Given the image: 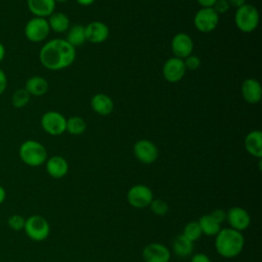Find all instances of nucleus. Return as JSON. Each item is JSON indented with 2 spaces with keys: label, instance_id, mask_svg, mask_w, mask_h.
Wrapping results in <instances>:
<instances>
[{
  "label": "nucleus",
  "instance_id": "nucleus-1",
  "mask_svg": "<svg viewBox=\"0 0 262 262\" xmlns=\"http://www.w3.org/2000/svg\"><path fill=\"white\" fill-rule=\"evenodd\" d=\"M39 59L47 70H63L76 60V48L69 44L66 39H51L41 47Z\"/></svg>",
  "mask_w": 262,
  "mask_h": 262
},
{
  "label": "nucleus",
  "instance_id": "nucleus-2",
  "mask_svg": "<svg viewBox=\"0 0 262 262\" xmlns=\"http://www.w3.org/2000/svg\"><path fill=\"white\" fill-rule=\"evenodd\" d=\"M215 249L217 253L224 258H234L241 254L244 249L245 238L241 231L232 228H221L215 235Z\"/></svg>",
  "mask_w": 262,
  "mask_h": 262
},
{
  "label": "nucleus",
  "instance_id": "nucleus-3",
  "mask_svg": "<svg viewBox=\"0 0 262 262\" xmlns=\"http://www.w3.org/2000/svg\"><path fill=\"white\" fill-rule=\"evenodd\" d=\"M18 156L23 163L30 167H39L45 164L47 160V150L45 146L34 139L25 140L19 148Z\"/></svg>",
  "mask_w": 262,
  "mask_h": 262
},
{
  "label": "nucleus",
  "instance_id": "nucleus-4",
  "mask_svg": "<svg viewBox=\"0 0 262 262\" xmlns=\"http://www.w3.org/2000/svg\"><path fill=\"white\" fill-rule=\"evenodd\" d=\"M234 24L241 32L251 33L255 31L259 25L258 9L254 5L248 3L236 8L234 13Z\"/></svg>",
  "mask_w": 262,
  "mask_h": 262
},
{
  "label": "nucleus",
  "instance_id": "nucleus-5",
  "mask_svg": "<svg viewBox=\"0 0 262 262\" xmlns=\"http://www.w3.org/2000/svg\"><path fill=\"white\" fill-rule=\"evenodd\" d=\"M24 230L30 239L42 242L48 237L50 233V225L43 216L32 215L26 219Z\"/></svg>",
  "mask_w": 262,
  "mask_h": 262
},
{
  "label": "nucleus",
  "instance_id": "nucleus-6",
  "mask_svg": "<svg viewBox=\"0 0 262 262\" xmlns=\"http://www.w3.org/2000/svg\"><path fill=\"white\" fill-rule=\"evenodd\" d=\"M49 32L50 28L47 19L38 16L30 18L24 29L25 37L33 43H39L44 41L48 37Z\"/></svg>",
  "mask_w": 262,
  "mask_h": 262
},
{
  "label": "nucleus",
  "instance_id": "nucleus-7",
  "mask_svg": "<svg viewBox=\"0 0 262 262\" xmlns=\"http://www.w3.org/2000/svg\"><path fill=\"white\" fill-rule=\"evenodd\" d=\"M40 125L49 135L58 136L63 134L67 130V119L59 112L48 111L42 115Z\"/></svg>",
  "mask_w": 262,
  "mask_h": 262
},
{
  "label": "nucleus",
  "instance_id": "nucleus-8",
  "mask_svg": "<svg viewBox=\"0 0 262 262\" xmlns=\"http://www.w3.org/2000/svg\"><path fill=\"white\" fill-rule=\"evenodd\" d=\"M154 200L152 190L144 184H136L129 188L127 192L128 204L136 209H143L149 206Z\"/></svg>",
  "mask_w": 262,
  "mask_h": 262
},
{
  "label": "nucleus",
  "instance_id": "nucleus-9",
  "mask_svg": "<svg viewBox=\"0 0 262 262\" xmlns=\"http://www.w3.org/2000/svg\"><path fill=\"white\" fill-rule=\"evenodd\" d=\"M218 24L219 14L212 7H202L193 16V25L195 29L202 33H210L214 31Z\"/></svg>",
  "mask_w": 262,
  "mask_h": 262
},
{
  "label": "nucleus",
  "instance_id": "nucleus-10",
  "mask_svg": "<svg viewBox=\"0 0 262 262\" xmlns=\"http://www.w3.org/2000/svg\"><path fill=\"white\" fill-rule=\"evenodd\" d=\"M133 152L135 158L142 164H151L159 157L157 145L148 139H139L134 143Z\"/></svg>",
  "mask_w": 262,
  "mask_h": 262
},
{
  "label": "nucleus",
  "instance_id": "nucleus-11",
  "mask_svg": "<svg viewBox=\"0 0 262 262\" xmlns=\"http://www.w3.org/2000/svg\"><path fill=\"white\" fill-rule=\"evenodd\" d=\"M162 73L164 79L170 83L179 82L185 75L186 69L183 59L176 56L169 57L163 64Z\"/></svg>",
  "mask_w": 262,
  "mask_h": 262
},
{
  "label": "nucleus",
  "instance_id": "nucleus-12",
  "mask_svg": "<svg viewBox=\"0 0 262 262\" xmlns=\"http://www.w3.org/2000/svg\"><path fill=\"white\" fill-rule=\"evenodd\" d=\"M171 50L174 56L184 59L188 55L192 54L193 41L191 37L183 32L174 35L171 41Z\"/></svg>",
  "mask_w": 262,
  "mask_h": 262
},
{
  "label": "nucleus",
  "instance_id": "nucleus-13",
  "mask_svg": "<svg viewBox=\"0 0 262 262\" xmlns=\"http://www.w3.org/2000/svg\"><path fill=\"white\" fill-rule=\"evenodd\" d=\"M225 221H227L230 228L242 232L249 227L251 223V217L246 209L235 206L226 211Z\"/></svg>",
  "mask_w": 262,
  "mask_h": 262
},
{
  "label": "nucleus",
  "instance_id": "nucleus-14",
  "mask_svg": "<svg viewBox=\"0 0 262 262\" xmlns=\"http://www.w3.org/2000/svg\"><path fill=\"white\" fill-rule=\"evenodd\" d=\"M142 258L144 262H169L171 252L161 243H151L143 248Z\"/></svg>",
  "mask_w": 262,
  "mask_h": 262
},
{
  "label": "nucleus",
  "instance_id": "nucleus-15",
  "mask_svg": "<svg viewBox=\"0 0 262 262\" xmlns=\"http://www.w3.org/2000/svg\"><path fill=\"white\" fill-rule=\"evenodd\" d=\"M86 41L99 44L104 42L110 36V29L106 24L100 20H93L85 26Z\"/></svg>",
  "mask_w": 262,
  "mask_h": 262
},
{
  "label": "nucleus",
  "instance_id": "nucleus-16",
  "mask_svg": "<svg viewBox=\"0 0 262 262\" xmlns=\"http://www.w3.org/2000/svg\"><path fill=\"white\" fill-rule=\"evenodd\" d=\"M241 92L244 100L250 104L258 103L262 97L261 84L254 78H248L243 82Z\"/></svg>",
  "mask_w": 262,
  "mask_h": 262
},
{
  "label": "nucleus",
  "instance_id": "nucleus-17",
  "mask_svg": "<svg viewBox=\"0 0 262 262\" xmlns=\"http://www.w3.org/2000/svg\"><path fill=\"white\" fill-rule=\"evenodd\" d=\"M45 167L48 175L55 179L64 177L69 172L68 161L61 156H52L47 158Z\"/></svg>",
  "mask_w": 262,
  "mask_h": 262
},
{
  "label": "nucleus",
  "instance_id": "nucleus-18",
  "mask_svg": "<svg viewBox=\"0 0 262 262\" xmlns=\"http://www.w3.org/2000/svg\"><path fill=\"white\" fill-rule=\"evenodd\" d=\"M90 106L99 116H107L113 113L115 104L113 99L104 93H96L91 97Z\"/></svg>",
  "mask_w": 262,
  "mask_h": 262
},
{
  "label": "nucleus",
  "instance_id": "nucleus-19",
  "mask_svg": "<svg viewBox=\"0 0 262 262\" xmlns=\"http://www.w3.org/2000/svg\"><path fill=\"white\" fill-rule=\"evenodd\" d=\"M55 0H27L30 12L34 16L48 17L55 10Z\"/></svg>",
  "mask_w": 262,
  "mask_h": 262
},
{
  "label": "nucleus",
  "instance_id": "nucleus-20",
  "mask_svg": "<svg viewBox=\"0 0 262 262\" xmlns=\"http://www.w3.org/2000/svg\"><path fill=\"white\" fill-rule=\"evenodd\" d=\"M246 150L253 157L261 159L262 157V132L260 130H253L249 132L244 141Z\"/></svg>",
  "mask_w": 262,
  "mask_h": 262
},
{
  "label": "nucleus",
  "instance_id": "nucleus-21",
  "mask_svg": "<svg viewBox=\"0 0 262 262\" xmlns=\"http://www.w3.org/2000/svg\"><path fill=\"white\" fill-rule=\"evenodd\" d=\"M24 88L31 96H43L48 91L49 85L47 80L42 76H32L26 81Z\"/></svg>",
  "mask_w": 262,
  "mask_h": 262
},
{
  "label": "nucleus",
  "instance_id": "nucleus-22",
  "mask_svg": "<svg viewBox=\"0 0 262 262\" xmlns=\"http://www.w3.org/2000/svg\"><path fill=\"white\" fill-rule=\"evenodd\" d=\"M172 250L177 257L186 258L193 252V243L187 239L183 234H178L172 243Z\"/></svg>",
  "mask_w": 262,
  "mask_h": 262
},
{
  "label": "nucleus",
  "instance_id": "nucleus-23",
  "mask_svg": "<svg viewBox=\"0 0 262 262\" xmlns=\"http://www.w3.org/2000/svg\"><path fill=\"white\" fill-rule=\"evenodd\" d=\"M48 25L50 30L55 33H64L69 30L70 26V18L69 16L60 11H54L48 16Z\"/></svg>",
  "mask_w": 262,
  "mask_h": 262
},
{
  "label": "nucleus",
  "instance_id": "nucleus-24",
  "mask_svg": "<svg viewBox=\"0 0 262 262\" xmlns=\"http://www.w3.org/2000/svg\"><path fill=\"white\" fill-rule=\"evenodd\" d=\"M66 41L75 48L82 46L86 42L85 26L74 25L70 27L69 30L67 31Z\"/></svg>",
  "mask_w": 262,
  "mask_h": 262
},
{
  "label": "nucleus",
  "instance_id": "nucleus-25",
  "mask_svg": "<svg viewBox=\"0 0 262 262\" xmlns=\"http://www.w3.org/2000/svg\"><path fill=\"white\" fill-rule=\"evenodd\" d=\"M198 222L201 226L203 234L213 236L221 230V224L218 223L210 214L203 215Z\"/></svg>",
  "mask_w": 262,
  "mask_h": 262
},
{
  "label": "nucleus",
  "instance_id": "nucleus-26",
  "mask_svg": "<svg viewBox=\"0 0 262 262\" xmlns=\"http://www.w3.org/2000/svg\"><path fill=\"white\" fill-rule=\"evenodd\" d=\"M87 124L80 116H73L67 119V132L72 135H81L85 132Z\"/></svg>",
  "mask_w": 262,
  "mask_h": 262
},
{
  "label": "nucleus",
  "instance_id": "nucleus-27",
  "mask_svg": "<svg viewBox=\"0 0 262 262\" xmlns=\"http://www.w3.org/2000/svg\"><path fill=\"white\" fill-rule=\"evenodd\" d=\"M181 234H183L190 242L194 243L195 241L201 238V236L203 235V232L198 221H190L185 224L183 228V232Z\"/></svg>",
  "mask_w": 262,
  "mask_h": 262
},
{
  "label": "nucleus",
  "instance_id": "nucleus-28",
  "mask_svg": "<svg viewBox=\"0 0 262 262\" xmlns=\"http://www.w3.org/2000/svg\"><path fill=\"white\" fill-rule=\"evenodd\" d=\"M31 95L25 88L16 89L11 96V103L16 108H21L26 106L30 101Z\"/></svg>",
  "mask_w": 262,
  "mask_h": 262
},
{
  "label": "nucleus",
  "instance_id": "nucleus-29",
  "mask_svg": "<svg viewBox=\"0 0 262 262\" xmlns=\"http://www.w3.org/2000/svg\"><path fill=\"white\" fill-rule=\"evenodd\" d=\"M148 207L150 208V211L157 216H164L169 211L168 204L161 199H154Z\"/></svg>",
  "mask_w": 262,
  "mask_h": 262
},
{
  "label": "nucleus",
  "instance_id": "nucleus-30",
  "mask_svg": "<svg viewBox=\"0 0 262 262\" xmlns=\"http://www.w3.org/2000/svg\"><path fill=\"white\" fill-rule=\"evenodd\" d=\"M25 223H26V219L19 214H13L7 220V224L9 228H11L14 231L24 230Z\"/></svg>",
  "mask_w": 262,
  "mask_h": 262
},
{
  "label": "nucleus",
  "instance_id": "nucleus-31",
  "mask_svg": "<svg viewBox=\"0 0 262 262\" xmlns=\"http://www.w3.org/2000/svg\"><path fill=\"white\" fill-rule=\"evenodd\" d=\"M183 62H184V66H185V69L186 71H194V70H198L201 66V58L198 56V55H194V54H190L188 55L187 57H185L183 59Z\"/></svg>",
  "mask_w": 262,
  "mask_h": 262
},
{
  "label": "nucleus",
  "instance_id": "nucleus-32",
  "mask_svg": "<svg viewBox=\"0 0 262 262\" xmlns=\"http://www.w3.org/2000/svg\"><path fill=\"white\" fill-rule=\"evenodd\" d=\"M229 7H230V5L227 0H217L212 8L220 15V14L226 13L228 11Z\"/></svg>",
  "mask_w": 262,
  "mask_h": 262
},
{
  "label": "nucleus",
  "instance_id": "nucleus-33",
  "mask_svg": "<svg viewBox=\"0 0 262 262\" xmlns=\"http://www.w3.org/2000/svg\"><path fill=\"white\" fill-rule=\"evenodd\" d=\"M210 215L220 224H222L226 220V211H224L223 209H215L210 213Z\"/></svg>",
  "mask_w": 262,
  "mask_h": 262
},
{
  "label": "nucleus",
  "instance_id": "nucleus-34",
  "mask_svg": "<svg viewBox=\"0 0 262 262\" xmlns=\"http://www.w3.org/2000/svg\"><path fill=\"white\" fill-rule=\"evenodd\" d=\"M190 262H212L211 259L204 253H196L191 256Z\"/></svg>",
  "mask_w": 262,
  "mask_h": 262
},
{
  "label": "nucleus",
  "instance_id": "nucleus-35",
  "mask_svg": "<svg viewBox=\"0 0 262 262\" xmlns=\"http://www.w3.org/2000/svg\"><path fill=\"white\" fill-rule=\"evenodd\" d=\"M7 87V77L5 73L0 69V95L6 90Z\"/></svg>",
  "mask_w": 262,
  "mask_h": 262
},
{
  "label": "nucleus",
  "instance_id": "nucleus-36",
  "mask_svg": "<svg viewBox=\"0 0 262 262\" xmlns=\"http://www.w3.org/2000/svg\"><path fill=\"white\" fill-rule=\"evenodd\" d=\"M217 0H196V2L204 8H209V7H213V5L215 4Z\"/></svg>",
  "mask_w": 262,
  "mask_h": 262
},
{
  "label": "nucleus",
  "instance_id": "nucleus-37",
  "mask_svg": "<svg viewBox=\"0 0 262 262\" xmlns=\"http://www.w3.org/2000/svg\"><path fill=\"white\" fill-rule=\"evenodd\" d=\"M227 1H228L230 6H233L235 8H238V7L243 6L247 2V0H227Z\"/></svg>",
  "mask_w": 262,
  "mask_h": 262
},
{
  "label": "nucleus",
  "instance_id": "nucleus-38",
  "mask_svg": "<svg viewBox=\"0 0 262 262\" xmlns=\"http://www.w3.org/2000/svg\"><path fill=\"white\" fill-rule=\"evenodd\" d=\"M82 6H89L95 2V0H76Z\"/></svg>",
  "mask_w": 262,
  "mask_h": 262
},
{
  "label": "nucleus",
  "instance_id": "nucleus-39",
  "mask_svg": "<svg viewBox=\"0 0 262 262\" xmlns=\"http://www.w3.org/2000/svg\"><path fill=\"white\" fill-rule=\"evenodd\" d=\"M6 198V191L4 189V187L2 185H0V204H2L4 202Z\"/></svg>",
  "mask_w": 262,
  "mask_h": 262
},
{
  "label": "nucleus",
  "instance_id": "nucleus-40",
  "mask_svg": "<svg viewBox=\"0 0 262 262\" xmlns=\"http://www.w3.org/2000/svg\"><path fill=\"white\" fill-rule=\"evenodd\" d=\"M4 56H5V47H4V45L0 42V62L3 60Z\"/></svg>",
  "mask_w": 262,
  "mask_h": 262
},
{
  "label": "nucleus",
  "instance_id": "nucleus-41",
  "mask_svg": "<svg viewBox=\"0 0 262 262\" xmlns=\"http://www.w3.org/2000/svg\"><path fill=\"white\" fill-rule=\"evenodd\" d=\"M68 0H55V2H66Z\"/></svg>",
  "mask_w": 262,
  "mask_h": 262
}]
</instances>
